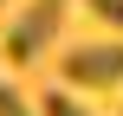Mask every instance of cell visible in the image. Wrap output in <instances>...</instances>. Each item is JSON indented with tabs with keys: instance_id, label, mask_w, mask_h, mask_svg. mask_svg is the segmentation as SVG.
<instances>
[{
	"instance_id": "1",
	"label": "cell",
	"mask_w": 123,
	"mask_h": 116,
	"mask_svg": "<svg viewBox=\"0 0 123 116\" xmlns=\"http://www.w3.org/2000/svg\"><path fill=\"white\" fill-rule=\"evenodd\" d=\"M65 13H71V0H26V13H13L6 39H0V58L32 65V58H39L58 32H65Z\"/></svg>"
},
{
	"instance_id": "2",
	"label": "cell",
	"mask_w": 123,
	"mask_h": 116,
	"mask_svg": "<svg viewBox=\"0 0 123 116\" xmlns=\"http://www.w3.org/2000/svg\"><path fill=\"white\" fill-rule=\"evenodd\" d=\"M58 71H65V84H78V90H123V39L71 45Z\"/></svg>"
},
{
	"instance_id": "3",
	"label": "cell",
	"mask_w": 123,
	"mask_h": 116,
	"mask_svg": "<svg viewBox=\"0 0 123 116\" xmlns=\"http://www.w3.org/2000/svg\"><path fill=\"white\" fill-rule=\"evenodd\" d=\"M39 116H91V110H84L71 90H45V97H39Z\"/></svg>"
},
{
	"instance_id": "4",
	"label": "cell",
	"mask_w": 123,
	"mask_h": 116,
	"mask_svg": "<svg viewBox=\"0 0 123 116\" xmlns=\"http://www.w3.org/2000/svg\"><path fill=\"white\" fill-rule=\"evenodd\" d=\"M84 6H91L104 26H123V0H84Z\"/></svg>"
},
{
	"instance_id": "5",
	"label": "cell",
	"mask_w": 123,
	"mask_h": 116,
	"mask_svg": "<svg viewBox=\"0 0 123 116\" xmlns=\"http://www.w3.org/2000/svg\"><path fill=\"white\" fill-rule=\"evenodd\" d=\"M0 116H32V110H26V97H19L13 84H0Z\"/></svg>"
},
{
	"instance_id": "6",
	"label": "cell",
	"mask_w": 123,
	"mask_h": 116,
	"mask_svg": "<svg viewBox=\"0 0 123 116\" xmlns=\"http://www.w3.org/2000/svg\"><path fill=\"white\" fill-rule=\"evenodd\" d=\"M0 6H6V0H0Z\"/></svg>"
}]
</instances>
